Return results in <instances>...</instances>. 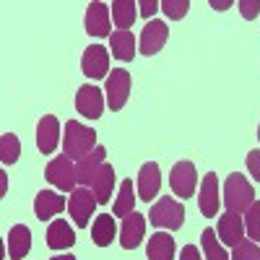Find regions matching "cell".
<instances>
[{
	"label": "cell",
	"instance_id": "7a4b0ae2",
	"mask_svg": "<svg viewBox=\"0 0 260 260\" xmlns=\"http://www.w3.org/2000/svg\"><path fill=\"white\" fill-rule=\"evenodd\" d=\"M221 203H224V208L229 213H240L242 216L255 203V190H252L250 180L242 177L240 172L229 175L226 182H224V198H221Z\"/></svg>",
	"mask_w": 260,
	"mask_h": 260
},
{
	"label": "cell",
	"instance_id": "ac0fdd59",
	"mask_svg": "<svg viewBox=\"0 0 260 260\" xmlns=\"http://www.w3.org/2000/svg\"><path fill=\"white\" fill-rule=\"evenodd\" d=\"M115 167L112 164H102L99 169H96V175L91 177V192H94V198H96V203H110V198H112V190H115Z\"/></svg>",
	"mask_w": 260,
	"mask_h": 260
},
{
	"label": "cell",
	"instance_id": "8992f818",
	"mask_svg": "<svg viewBox=\"0 0 260 260\" xmlns=\"http://www.w3.org/2000/svg\"><path fill=\"white\" fill-rule=\"evenodd\" d=\"M169 185L172 192L177 198H192L195 187H198V172H195L192 161H177L172 167V175H169Z\"/></svg>",
	"mask_w": 260,
	"mask_h": 260
},
{
	"label": "cell",
	"instance_id": "277c9868",
	"mask_svg": "<svg viewBox=\"0 0 260 260\" xmlns=\"http://www.w3.org/2000/svg\"><path fill=\"white\" fill-rule=\"evenodd\" d=\"M45 180L50 185H55L60 192H73L76 185H78V175H76V167H73V159L68 156H55L47 167H45Z\"/></svg>",
	"mask_w": 260,
	"mask_h": 260
},
{
	"label": "cell",
	"instance_id": "2e32d148",
	"mask_svg": "<svg viewBox=\"0 0 260 260\" xmlns=\"http://www.w3.org/2000/svg\"><path fill=\"white\" fill-rule=\"evenodd\" d=\"M161 190V172L156 161H146L138 172V198L151 203Z\"/></svg>",
	"mask_w": 260,
	"mask_h": 260
},
{
	"label": "cell",
	"instance_id": "cb8c5ba5",
	"mask_svg": "<svg viewBox=\"0 0 260 260\" xmlns=\"http://www.w3.org/2000/svg\"><path fill=\"white\" fill-rule=\"evenodd\" d=\"M112 21L120 31H127L130 26L136 24V16H138V3L136 0H115L112 3Z\"/></svg>",
	"mask_w": 260,
	"mask_h": 260
},
{
	"label": "cell",
	"instance_id": "9c48e42d",
	"mask_svg": "<svg viewBox=\"0 0 260 260\" xmlns=\"http://www.w3.org/2000/svg\"><path fill=\"white\" fill-rule=\"evenodd\" d=\"M76 110L86 120H99L102 112H104V94L94 83H83L76 94Z\"/></svg>",
	"mask_w": 260,
	"mask_h": 260
},
{
	"label": "cell",
	"instance_id": "7402d4cb",
	"mask_svg": "<svg viewBox=\"0 0 260 260\" xmlns=\"http://www.w3.org/2000/svg\"><path fill=\"white\" fill-rule=\"evenodd\" d=\"M148 260H175V240L167 232H154V237L146 245Z\"/></svg>",
	"mask_w": 260,
	"mask_h": 260
},
{
	"label": "cell",
	"instance_id": "d4e9b609",
	"mask_svg": "<svg viewBox=\"0 0 260 260\" xmlns=\"http://www.w3.org/2000/svg\"><path fill=\"white\" fill-rule=\"evenodd\" d=\"M110 50H112V55L117 60L130 62V60L136 57V37H133V31H112Z\"/></svg>",
	"mask_w": 260,
	"mask_h": 260
},
{
	"label": "cell",
	"instance_id": "3957f363",
	"mask_svg": "<svg viewBox=\"0 0 260 260\" xmlns=\"http://www.w3.org/2000/svg\"><path fill=\"white\" fill-rule=\"evenodd\" d=\"M148 221L156 229H180L185 224V206L175 198H159L148 211Z\"/></svg>",
	"mask_w": 260,
	"mask_h": 260
},
{
	"label": "cell",
	"instance_id": "83f0119b",
	"mask_svg": "<svg viewBox=\"0 0 260 260\" xmlns=\"http://www.w3.org/2000/svg\"><path fill=\"white\" fill-rule=\"evenodd\" d=\"M21 156V143L16 133H3L0 136V161L3 164H16Z\"/></svg>",
	"mask_w": 260,
	"mask_h": 260
},
{
	"label": "cell",
	"instance_id": "30bf717a",
	"mask_svg": "<svg viewBox=\"0 0 260 260\" xmlns=\"http://www.w3.org/2000/svg\"><path fill=\"white\" fill-rule=\"evenodd\" d=\"M86 34L89 37H112V11L104 3H91L86 8Z\"/></svg>",
	"mask_w": 260,
	"mask_h": 260
},
{
	"label": "cell",
	"instance_id": "d590c367",
	"mask_svg": "<svg viewBox=\"0 0 260 260\" xmlns=\"http://www.w3.org/2000/svg\"><path fill=\"white\" fill-rule=\"evenodd\" d=\"M234 3L232 0H211V8L213 11H226V8H232Z\"/></svg>",
	"mask_w": 260,
	"mask_h": 260
},
{
	"label": "cell",
	"instance_id": "5b68a950",
	"mask_svg": "<svg viewBox=\"0 0 260 260\" xmlns=\"http://www.w3.org/2000/svg\"><path fill=\"white\" fill-rule=\"evenodd\" d=\"M104 94H107V107H110L112 112L122 110L127 104V96H130V73L125 68H115L107 76Z\"/></svg>",
	"mask_w": 260,
	"mask_h": 260
},
{
	"label": "cell",
	"instance_id": "d6a6232c",
	"mask_svg": "<svg viewBox=\"0 0 260 260\" xmlns=\"http://www.w3.org/2000/svg\"><path fill=\"white\" fill-rule=\"evenodd\" d=\"M247 172L252 175L255 182H260V148H252L247 154Z\"/></svg>",
	"mask_w": 260,
	"mask_h": 260
},
{
	"label": "cell",
	"instance_id": "9a60e30c",
	"mask_svg": "<svg viewBox=\"0 0 260 260\" xmlns=\"http://www.w3.org/2000/svg\"><path fill=\"white\" fill-rule=\"evenodd\" d=\"M65 208H68L65 195H60L55 190H39L37 198H34V213H37V219H42V221H50L52 216L62 213Z\"/></svg>",
	"mask_w": 260,
	"mask_h": 260
},
{
	"label": "cell",
	"instance_id": "f546056e",
	"mask_svg": "<svg viewBox=\"0 0 260 260\" xmlns=\"http://www.w3.org/2000/svg\"><path fill=\"white\" fill-rule=\"evenodd\" d=\"M232 260H260V245L252 242V240H242L234 247Z\"/></svg>",
	"mask_w": 260,
	"mask_h": 260
},
{
	"label": "cell",
	"instance_id": "7c38bea8",
	"mask_svg": "<svg viewBox=\"0 0 260 260\" xmlns=\"http://www.w3.org/2000/svg\"><path fill=\"white\" fill-rule=\"evenodd\" d=\"M167 39H169V29H167L164 21H148L141 31V55L151 57V55L161 52Z\"/></svg>",
	"mask_w": 260,
	"mask_h": 260
},
{
	"label": "cell",
	"instance_id": "4dcf8cb0",
	"mask_svg": "<svg viewBox=\"0 0 260 260\" xmlns=\"http://www.w3.org/2000/svg\"><path fill=\"white\" fill-rule=\"evenodd\" d=\"M161 11H164L167 18L180 21V18H185V13L190 11V3H187V0H161Z\"/></svg>",
	"mask_w": 260,
	"mask_h": 260
},
{
	"label": "cell",
	"instance_id": "5bb4252c",
	"mask_svg": "<svg viewBox=\"0 0 260 260\" xmlns=\"http://www.w3.org/2000/svg\"><path fill=\"white\" fill-rule=\"evenodd\" d=\"M60 146V120L55 115H45L37 125V148L42 154H55Z\"/></svg>",
	"mask_w": 260,
	"mask_h": 260
},
{
	"label": "cell",
	"instance_id": "1f68e13d",
	"mask_svg": "<svg viewBox=\"0 0 260 260\" xmlns=\"http://www.w3.org/2000/svg\"><path fill=\"white\" fill-rule=\"evenodd\" d=\"M240 13H242V18H247V21L257 18V13H260V0H240Z\"/></svg>",
	"mask_w": 260,
	"mask_h": 260
},
{
	"label": "cell",
	"instance_id": "4fadbf2b",
	"mask_svg": "<svg viewBox=\"0 0 260 260\" xmlns=\"http://www.w3.org/2000/svg\"><path fill=\"white\" fill-rule=\"evenodd\" d=\"M216 237L229 245V247H237L242 240H245V219H240V213H221L219 216V226H216Z\"/></svg>",
	"mask_w": 260,
	"mask_h": 260
},
{
	"label": "cell",
	"instance_id": "e0dca14e",
	"mask_svg": "<svg viewBox=\"0 0 260 260\" xmlns=\"http://www.w3.org/2000/svg\"><path fill=\"white\" fill-rule=\"evenodd\" d=\"M143 234H146V219L138 211L125 216V221L120 226V245L125 250H136L141 245V240H143Z\"/></svg>",
	"mask_w": 260,
	"mask_h": 260
},
{
	"label": "cell",
	"instance_id": "f1b7e54d",
	"mask_svg": "<svg viewBox=\"0 0 260 260\" xmlns=\"http://www.w3.org/2000/svg\"><path fill=\"white\" fill-rule=\"evenodd\" d=\"M245 232L250 234V240L260 245V201H255L245 211Z\"/></svg>",
	"mask_w": 260,
	"mask_h": 260
},
{
	"label": "cell",
	"instance_id": "e575fe53",
	"mask_svg": "<svg viewBox=\"0 0 260 260\" xmlns=\"http://www.w3.org/2000/svg\"><path fill=\"white\" fill-rule=\"evenodd\" d=\"M180 260H203V255L198 252V247H195V245H185L180 250Z\"/></svg>",
	"mask_w": 260,
	"mask_h": 260
},
{
	"label": "cell",
	"instance_id": "d6986e66",
	"mask_svg": "<svg viewBox=\"0 0 260 260\" xmlns=\"http://www.w3.org/2000/svg\"><path fill=\"white\" fill-rule=\"evenodd\" d=\"M107 159V148L104 146H96L91 154H86L81 161H76V175H78V185L81 187H89L91 185V177L96 175V169L104 164Z\"/></svg>",
	"mask_w": 260,
	"mask_h": 260
},
{
	"label": "cell",
	"instance_id": "ba28073f",
	"mask_svg": "<svg viewBox=\"0 0 260 260\" xmlns=\"http://www.w3.org/2000/svg\"><path fill=\"white\" fill-rule=\"evenodd\" d=\"M81 71L86 78H107L112 71H110V52H107V47L102 45H91L83 50V57H81Z\"/></svg>",
	"mask_w": 260,
	"mask_h": 260
},
{
	"label": "cell",
	"instance_id": "52a82bcc",
	"mask_svg": "<svg viewBox=\"0 0 260 260\" xmlns=\"http://www.w3.org/2000/svg\"><path fill=\"white\" fill-rule=\"evenodd\" d=\"M96 198H94V192L89 187H76L73 195H71V201H68V211H71V219L76 221L78 229L83 226H89L91 221V216H94V208H96Z\"/></svg>",
	"mask_w": 260,
	"mask_h": 260
},
{
	"label": "cell",
	"instance_id": "4316f807",
	"mask_svg": "<svg viewBox=\"0 0 260 260\" xmlns=\"http://www.w3.org/2000/svg\"><path fill=\"white\" fill-rule=\"evenodd\" d=\"M201 245H203V255L206 260H232L224 250V245H219L216 240V229H203L201 234Z\"/></svg>",
	"mask_w": 260,
	"mask_h": 260
},
{
	"label": "cell",
	"instance_id": "484cf974",
	"mask_svg": "<svg viewBox=\"0 0 260 260\" xmlns=\"http://www.w3.org/2000/svg\"><path fill=\"white\" fill-rule=\"evenodd\" d=\"M136 208V195H133V182L130 180H122L120 182V192L115 198V216L117 219H125V216H130Z\"/></svg>",
	"mask_w": 260,
	"mask_h": 260
},
{
	"label": "cell",
	"instance_id": "44dd1931",
	"mask_svg": "<svg viewBox=\"0 0 260 260\" xmlns=\"http://www.w3.org/2000/svg\"><path fill=\"white\" fill-rule=\"evenodd\" d=\"M73 242H76V234L65 219H55L47 226V247L50 250H68V247H73Z\"/></svg>",
	"mask_w": 260,
	"mask_h": 260
},
{
	"label": "cell",
	"instance_id": "74e56055",
	"mask_svg": "<svg viewBox=\"0 0 260 260\" xmlns=\"http://www.w3.org/2000/svg\"><path fill=\"white\" fill-rule=\"evenodd\" d=\"M257 141H260V125H257Z\"/></svg>",
	"mask_w": 260,
	"mask_h": 260
},
{
	"label": "cell",
	"instance_id": "836d02e7",
	"mask_svg": "<svg viewBox=\"0 0 260 260\" xmlns=\"http://www.w3.org/2000/svg\"><path fill=\"white\" fill-rule=\"evenodd\" d=\"M159 8H161V3H156V0H138V13L143 18H151Z\"/></svg>",
	"mask_w": 260,
	"mask_h": 260
},
{
	"label": "cell",
	"instance_id": "8fae6325",
	"mask_svg": "<svg viewBox=\"0 0 260 260\" xmlns=\"http://www.w3.org/2000/svg\"><path fill=\"white\" fill-rule=\"evenodd\" d=\"M198 206H201V213L206 219H213L219 216V206H221V198H219V177L208 172L201 182V190H198Z\"/></svg>",
	"mask_w": 260,
	"mask_h": 260
},
{
	"label": "cell",
	"instance_id": "603a6c76",
	"mask_svg": "<svg viewBox=\"0 0 260 260\" xmlns=\"http://www.w3.org/2000/svg\"><path fill=\"white\" fill-rule=\"evenodd\" d=\"M115 219L110 213H99L96 219H94V226H91V240L96 247H107V245H112L115 242Z\"/></svg>",
	"mask_w": 260,
	"mask_h": 260
},
{
	"label": "cell",
	"instance_id": "6da1fadb",
	"mask_svg": "<svg viewBox=\"0 0 260 260\" xmlns=\"http://www.w3.org/2000/svg\"><path fill=\"white\" fill-rule=\"evenodd\" d=\"M94 148H96L94 127L83 125L78 120H68V122H65V130H62V154L65 156L81 161L86 154H91Z\"/></svg>",
	"mask_w": 260,
	"mask_h": 260
},
{
	"label": "cell",
	"instance_id": "ffe728a7",
	"mask_svg": "<svg viewBox=\"0 0 260 260\" xmlns=\"http://www.w3.org/2000/svg\"><path fill=\"white\" fill-rule=\"evenodd\" d=\"M6 247H8V257L11 260H24L29 255V250H31V232H29V226H24V224L11 226Z\"/></svg>",
	"mask_w": 260,
	"mask_h": 260
},
{
	"label": "cell",
	"instance_id": "8d00e7d4",
	"mask_svg": "<svg viewBox=\"0 0 260 260\" xmlns=\"http://www.w3.org/2000/svg\"><path fill=\"white\" fill-rule=\"evenodd\" d=\"M52 260H76L73 255H57V257H52Z\"/></svg>",
	"mask_w": 260,
	"mask_h": 260
}]
</instances>
